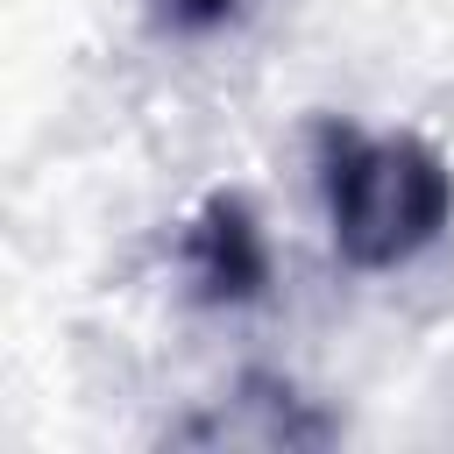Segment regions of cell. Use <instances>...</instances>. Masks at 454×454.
Here are the masks:
<instances>
[{
	"label": "cell",
	"instance_id": "obj_3",
	"mask_svg": "<svg viewBox=\"0 0 454 454\" xmlns=\"http://www.w3.org/2000/svg\"><path fill=\"white\" fill-rule=\"evenodd\" d=\"M241 14V0H163V21L184 28V35H206V28H227Z\"/></svg>",
	"mask_w": 454,
	"mask_h": 454
},
{
	"label": "cell",
	"instance_id": "obj_1",
	"mask_svg": "<svg viewBox=\"0 0 454 454\" xmlns=\"http://www.w3.org/2000/svg\"><path fill=\"white\" fill-rule=\"evenodd\" d=\"M326 234L348 270H404L454 227V170L419 135H362L348 121L312 128Z\"/></svg>",
	"mask_w": 454,
	"mask_h": 454
},
{
	"label": "cell",
	"instance_id": "obj_2",
	"mask_svg": "<svg viewBox=\"0 0 454 454\" xmlns=\"http://www.w3.org/2000/svg\"><path fill=\"white\" fill-rule=\"evenodd\" d=\"M184 277L206 305H255L270 291V248L248 213V199L213 192L184 227Z\"/></svg>",
	"mask_w": 454,
	"mask_h": 454
}]
</instances>
